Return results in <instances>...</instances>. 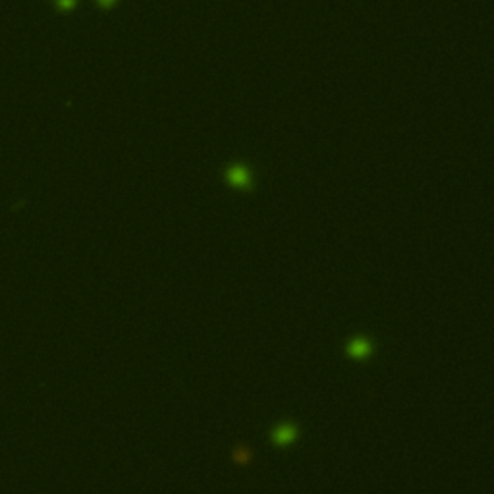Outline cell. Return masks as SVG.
Returning a JSON list of instances; mask_svg holds the SVG:
<instances>
[{"instance_id":"cell-1","label":"cell","mask_w":494,"mask_h":494,"mask_svg":"<svg viewBox=\"0 0 494 494\" xmlns=\"http://www.w3.org/2000/svg\"><path fill=\"white\" fill-rule=\"evenodd\" d=\"M222 180L228 187L240 193H253L257 187L255 168L247 160H232L222 168Z\"/></svg>"},{"instance_id":"cell-2","label":"cell","mask_w":494,"mask_h":494,"mask_svg":"<svg viewBox=\"0 0 494 494\" xmlns=\"http://www.w3.org/2000/svg\"><path fill=\"white\" fill-rule=\"evenodd\" d=\"M297 438H299V427L292 423V421L280 423V425H276L270 431V442L274 446H280V448L294 444Z\"/></svg>"},{"instance_id":"cell-3","label":"cell","mask_w":494,"mask_h":494,"mask_svg":"<svg viewBox=\"0 0 494 494\" xmlns=\"http://www.w3.org/2000/svg\"><path fill=\"white\" fill-rule=\"evenodd\" d=\"M374 351V344L371 338L367 336H356L347 342L346 346V356L349 359H356V361H365L369 357L373 356Z\"/></svg>"},{"instance_id":"cell-4","label":"cell","mask_w":494,"mask_h":494,"mask_svg":"<svg viewBox=\"0 0 494 494\" xmlns=\"http://www.w3.org/2000/svg\"><path fill=\"white\" fill-rule=\"evenodd\" d=\"M120 0H97V4H99V8L101 10H112L116 8V4H118Z\"/></svg>"},{"instance_id":"cell-5","label":"cell","mask_w":494,"mask_h":494,"mask_svg":"<svg viewBox=\"0 0 494 494\" xmlns=\"http://www.w3.org/2000/svg\"><path fill=\"white\" fill-rule=\"evenodd\" d=\"M56 4H58V8L60 10H72V8H76L78 0H56Z\"/></svg>"}]
</instances>
